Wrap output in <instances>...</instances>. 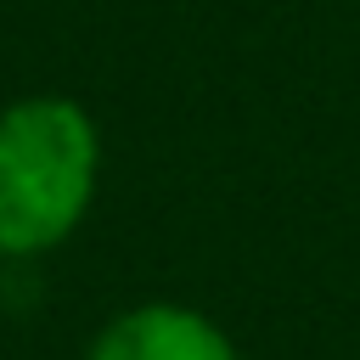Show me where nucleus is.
<instances>
[{
	"label": "nucleus",
	"instance_id": "obj_1",
	"mask_svg": "<svg viewBox=\"0 0 360 360\" xmlns=\"http://www.w3.org/2000/svg\"><path fill=\"white\" fill-rule=\"evenodd\" d=\"M101 180V129L73 96H22L0 107V264L62 248Z\"/></svg>",
	"mask_w": 360,
	"mask_h": 360
},
{
	"label": "nucleus",
	"instance_id": "obj_2",
	"mask_svg": "<svg viewBox=\"0 0 360 360\" xmlns=\"http://www.w3.org/2000/svg\"><path fill=\"white\" fill-rule=\"evenodd\" d=\"M84 360H236L231 332L174 298L118 309L84 349Z\"/></svg>",
	"mask_w": 360,
	"mask_h": 360
}]
</instances>
